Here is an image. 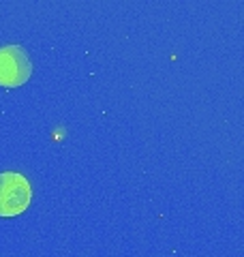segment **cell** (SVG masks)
<instances>
[{
  "mask_svg": "<svg viewBox=\"0 0 244 257\" xmlns=\"http://www.w3.org/2000/svg\"><path fill=\"white\" fill-rule=\"evenodd\" d=\"M32 202V187L18 172L0 174V216H18Z\"/></svg>",
  "mask_w": 244,
  "mask_h": 257,
  "instance_id": "1",
  "label": "cell"
},
{
  "mask_svg": "<svg viewBox=\"0 0 244 257\" xmlns=\"http://www.w3.org/2000/svg\"><path fill=\"white\" fill-rule=\"evenodd\" d=\"M32 75V60L22 45L11 43L0 47V86L18 88Z\"/></svg>",
  "mask_w": 244,
  "mask_h": 257,
  "instance_id": "2",
  "label": "cell"
}]
</instances>
